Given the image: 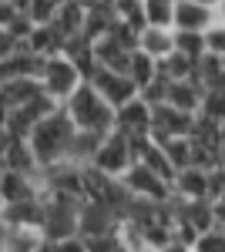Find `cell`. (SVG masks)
Here are the masks:
<instances>
[{"mask_svg":"<svg viewBox=\"0 0 225 252\" xmlns=\"http://www.w3.org/2000/svg\"><path fill=\"white\" fill-rule=\"evenodd\" d=\"M74 121L67 118L64 108H54L47 118H40L37 125L31 128V148H34V155H37V165L40 168H47V165H54V161H64L67 152H71V141H74Z\"/></svg>","mask_w":225,"mask_h":252,"instance_id":"1","label":"cell"},{"mask_svg":"<svg viewBox=\"0 0 225 252\" xmlns=\"http://www.w3.org/2000/svg\"><path fill=\"white\" fill-rule=\"evenodd\" d=\"M67 118L74 121L77 131H91V135H108L114 128V108L104 101V97L94 91L91 84L84 81L81 88H77L74 94L67 97L64 104H61Z\"/></svg>","mask_w":225,"mask_h":252,"instance_id":"2","label":"cell"},{"mask_svg":"<svg viewBox=\"0 0 225 252\" xmlns=\"http://www.w3.org/2000/svg\"><path fill=\"white\" fill-rule=\"evenodd\" d=\"M37 78H40L44 94L54 97L57 104H64V101H67V97H71L77 88L84 84V74L74 67V61L67 58L64 51H61V54H51V58H44Z\"/></svg>","mask_w":225,"mask_h":252,"instance_id":"3","label":"cell"},{"mask_svg":"<svg viewBox=\"0 0 225 252\" xmlns=\"http://www.w3.org/2000/svg\"><path fill=\"white\" fill-rule=\"evenodd\" d=\"M131 161H134L131 138L125 135V131H118V128H111L108 135L97 141V148H94V155H91L88 165H94L97 172L111 175V178H121V175L128 172Z\"/></svg>","mask_w":225,"mask_h":252,"instance_id":"4","label":"cell"},{"mask_svg":"<svg viewBox=\"0 0 225 252\" xmlns=\"http://www.w3.org/2000/svg\"><path fill=\"white\" fill-rule=\"evenodd\" d=\"M121 185L128 189L131 198H148V202H168L171 198V182L151 172L145 161H131L128 172L121 175Z\"/></svg>","mask_w":225,"mask_h":252,"instance_id":"5","label":"cell"},{"mask_svg":"<svg viewBox=\"0 0 225 252\" xmlns=\"http://www.w3.org/2000/svg\"><path fill=\"white\" fill-rule=\"evenodd\" d=\"M88 84H91V88L104 97L111 108H121L125 101H131V97L138 94L134 81L128 78L125 71H111V67H94L91 78H88Z\"/></svg>","mask_w":225,"mask_h":252,"instance_id":"6","label":"cell"},{"mask_svg":"<svg viewBox=\"0 0 225 252\" xmlns=\"http://www.w3.org/2000/svg\"><path fill=\"white\" fill-rule=\"evenodd\" d=\"M114 128L125 131L128 138H145L151 135V104L141 94L125 101L121 108H114Z\"/></svg>","mask_w":225,"mask_h":252,"instance_id":"7","label":"cell"},{"mask_svg":"<svg viewBox=\"0 0 225 252\" xmlns=\"http://www.w3.org/2000/svg\"><path fill=\"white\" fill-rule=\"evenodd\" d=\"M195 125V115L188 111H178L171 104H151V138L155 141H165V138H175V135H188Z\"/></svg>","mask_w":225,"mask_h":252,"instance_id":"8","label":"cell"},{"mask_svg":"<svg viewBox=\"0 0 225 252\" xmlns=\"http://www.w3.org/2000/svg\"><path fill=\"white\" fill-rule=\"evenodd\" d=\"M44 195V182L40 172H14V168H3L0 175V202H24V198H40Z\"/></svg>","mask_w":225,"mask_h":252,"instance_id":"9","label":"cell"},{"mask_svg":"<svg viewBox=\"0 0 225 252\" xmlns=\"http://www.w3.org/2000/svg\"><path fill=\"white\" fill-rule=\"evenodd\" d=\"M171 198H178V202L208 198V168H198V165L178 168L171 178Z\"/></svg>","mask_w":225,"mask_h":252,"instance_id":"10","label":"cell"},{"mask_svg":"<svg viewBox=\"0 0 225 252\" xmlns=\"http://www.w3.org/2000/svg\"><path fill=\"white\" fill-rule=\"evenodd\" d=\"M44 229L37 225H3L0 222V246L3 252H40L44 249Z\"/></svg>","mask_w":225,"mask_h":252,"instance_id":"11","label":"cell"},{"mask_svg":"<svg viewBox=\"0 0 225 252\" xmlns=\"http://www.w3.org/2000/svg\"><path fill=\"white\" fill-rule=\"evenodd\" d=\"M219 17L212 7L198 0H175V14H171V31H205L212 20Z\"/></svg>","mask_w":225,"mask_h":252,"instance_id":"12","label":"cell"},{"mask_svg":"<svg viewBox=\"0 0 225 252\" xmlns=\"http://www.w3.org/2000/svg\"><path fill=\"white\" fill-rule=\"evenodd\" d=\"M64 44H67V37L57 31L54 24H34V27H31V34L20 40V47H24V51H31V54H37V58L61 54V51H64Z\"/></svg>","mask_w":225,"mask_h":252,"instance_id":"13","label":"cell"},{"mask_svg":"<svg viewBox=\"0 0 225 252\" xmlns=\"http://www.w3.org/2000/svg\"><path fill=\"white\" fill-rule=\"evenodd\" d=\"M202 94H205V88H202V84H198L195 78L168 81V91H165V104L178 108V111H188V115H198V108H202Z\"/></svg>","mask_w":225,"mask_h":252,"instance_id":"14","label":"cell"},{"mask_svg":"<svg viewBox=\"0 0 225 252\" xmlns=\"http://www.w3.org/2000/svg\"><path fill=\"white\" fill-rule=\"evenodd\" d=\"M94 47V61L97 67H111V71H128V58H131V47H125L114 34H104V37L91 40Z\"/></svg>","mask_w":225,"mask_h":252,"instance_id":"15","label":"cell"},{"mask_svg":"<svg viewBox=\"0 0 225 252\" xmlns=\"http://www.w3.org/2000/svg\"><path fill=\"white\" fill-rule=\"evenodd\" d=\"M3 225H44V195L40 198H24V202H7L0 212Z\"/></svg>","mask_w":225,"mask_h":252,"instance_id":"16","label":"cell"},{"mask_svg":"<svg viewBox=\"0 0 225 252\" xmlns=\"http://www.w3.org/2000/svg\"><path fill=\"white\" fill-rule=\"evenodd\" d=\"M44 94L40 88V78H27V74H17V78H0V97L10 104V108H20L27 104L31 97Z\"/></svg>","mask_w":225,"mask_h":252,"instance_id":"17","label":"cell"},{"mask_svg":"<svg viewBox=\"0 0 225 252\" xmlns=\"http://www.w3.org/2000/svg\"><path fill=\"white\" fill-rule=\"evenodd\" d=\"M0 165L14 168V172H40L37 155H34V148H31L27 138H10L7 148H3V155H0Z\"/></svg>","mask_w":225,"mask_h":252,"instance_id":"18","label":"cell"},{"mask_svg":"<svg viewBox=\"0 0 225 252\" xmlns=\"http://www.w3.org/2000/svg\"><path fill=\"white\" fill-rule=\"evenodd\" d=\"M84 10H88V3H81V0H57V10L51 17V24L64 37H77L81 27H84Z\"/></svg>","mask_w":225,"mask_h":252,"instance_id":"19","label":"cell"},{"mask_svg":"<svg viewBox=\"0 0 225 252\" xmlns=\"http://www.w3.org/2000/svg\"><path fill=\"white\" fill-rule=\"evenodd\" d=\"M138 47L145 54H151L155 61H161L165 54L175 51V34H171V27H151V24H145L138 31Z\"/></svg>","mask_w":225,"mask_h":252,"instance_id":"20","label":"cell"},{"mask_svg":"<svg viewBox=\"0 0 225 252\" xmlns=\"http://www.w3.org/2000/svg\"><path fill=\"white\" fill-rule=\"evenodd\" d=\"M125 74H128V78L134 81V88L141 91V88H145L148 81L158 78V61L151 58V54H145L141 47H134L131 58H128V71H125Z\"/></svg>","mask_w":225,"mask_h":252,"instance_id":"21","label":"cell"},{"mask_svg":"<svg viewBox=\"0 0 225 252\" xmlns=\"http://www.w3.org/2000/svg\"><path fill=\"white\" fill-rule=\"evenodd\" d=\"M192 78L198 81L202 88H219V84H225V61L219 58V54H202V58L195 61V74Z\"/></svg>","mask_w":225,"mask_h":252,"instance_id":"22","label":"cell"},{"mask_svg":"<svg viewBox=\"0 0 225 252\" xmlns=\"http://www.w3.org/2000/svg\"><path fill=\"white\" fill-rule=\"evenodd\" d=\"M158 74L168 78V81H185V78L195 74V61L178 54V51H171V54H165V58L158 61Z\"/></svg>","mask_w":225,"mask_h":252,"instance_id":"23","label":"cell"},{"mask_svg":"<svg viewBox=\"0 0 225 252\" xmlns=\"http://www.w3.org/2000/svg\"><path fill=\"white\" fill-rule=\"evenodd\" d=\"M161 148H165V155H168L171 168L178 172V168H185L192 165V138L188 135H175V138H165V141H158Z\"/></svg>","mask_w":225,"mask_h":252,"instance_id":"24","label":"cell"},{"mask_svg":"<svg viewBox=\"0 0 225 252\" xmlns=\"http://www.w3.org/2000/svg\"><path fill=\"white\" fill-rule=\"evenodd\" d=\"M175 34V51L178 54H185V58L198 61L205 54V37H202V31H171Z\"/></svg>","mask_w":225,"mask_h":252,"instance_id":"25","label":"cell"},{"mask_svg":"<svg viewBox=\"0 0 225 252\" xmlns=\"http://www.w3.org/2000/svg\"><path fill=\"white\" fill-rule=\"evenodd\" d=\"M111 10L121 24H128L134 31L145 27V7H141V0H111Z\"/></svg>","mask_w":225,"mask_h":252,"instance_id":"26","label":"cell"},{"mask_svg":"<svg viewBox=\"0 0 225 252\" xmlns=\"http://www.w3.org/2000/svg\"><path fill=\"white\" fill-rule=\"evenodd\" d=\"M141 7H145V24H151V27H171L175 0H141Z\"/></svg>","mask_w":225,"mask_h":252,"instance_id":"27","label":"cell"},{"mask_svg":"<svg viewBox=\"0 0 225 252\" xmlns=\"http://www.w3.org/2000/svg\"><path fill=\"white\" fill-rule=\"evenodd\" d=\"M198 115L212 118V121H225V84H219V88H205Z\"/></svg>","mask_w":225,"mask_h":252,"instance_id":"28","label":"cell"},{"mask_svg":"<svg viewBox=\"0 0 225 252\" xmlns=\"http://www.w3.org/2000/svg\"><path fill=\"white\" fill-rule=\"evenodd\" d=\"M202 37H205V51L208 54H219V58H225V20H212L205 31H202Z\"/></svg>","mask_w":225,"mask_h":252,"instance_id":"29","label":"cell"},{"mask_svg":"<svg viewBox=\"0 0 225 252\" xmlns=\"http://www.w3.org/2000/svg\"><path fill=\"white\" fill-rule=\"evenodd\" d=\"M195 252H225V232L222 229H208V232H202L198 242H195Z\"/></svg>","mask_w":225,"mask_h":252,"instance_id":"30","label":"cell"},{"mask_svg":"<svg viewBox=\"0 0 225 252\" xmlns=\"http://www.w3.org/2000/svg\"><path fill=\"white\" fill-rule=\"evenodd\" d=\"M57 10V0H31V7H27V17L34 20V24H51Z\"/></svg>","mask_w":225,"mask_h":252,"instance_id":"31","label":"cell"},{"mask_svg":"<svg viewBox=\"0 0 225 252\" xmlns=\"http://www.w3.org/2000/svg\"><path fill=\"white\" fill-rule=\"evenodd\" d=\"M51 246H54V252H88V242H84L81 232L64 235V239H57V242H51Z\"/></svg>","mask_w":225,"mask_h":252,"instance_id":"32","label":"cell"},{"mask_svg":"<svg viewBox=\"0 0 225 252\" xmlns=\"http://www.w3.org/2000/svg\"><path fill=\"white\" fill-rule=\"evenodd\" d=\"M20 51V40L7 31V27H0V61H7V58H14Z\"/></svg>","mask_w":225,"mask_h":252,"instance_id":"33","label":"cell"},{"mask_svg":"<svg viewBox=\"0 0 225 252\" xmlns=\"http://www.w3.org/2000/svg\"><path fill=\"white\" fill-rule=\"evenodd\" d=\"M20 10L14 7V0H0V27H10V20L17 17Z\"/></svg>","mask_w":225,"mask_h":252,"instance_id":"34","label":"cell"},{"mask_svg":"<svg viewBox=\"0 0 225 252\" xmlns=\"http://www.w3.org/2000/svg\"><path fill=\"white\" fill-rule=\"evenodd\" d=\"M155 252H195L192 246H185V242H178V239H168L161 249H155Z\"/></svg>","mask_w":225,"mask_h":252,"instance_id":"35","label":"cell"},{"mask_svg":"<svg viewBox=\"0 0 225 252\" xmlns=\"http://www.w3.org/2000/svg\"><path fill=\"white\" fill-rule=\"evenodd\" d=\"M7 115H10V104L0 97V128H7Z\"/></svg>","mask_w":225,"mask_h":252,"instance_id":"36","label":"cell"},{"mask_svg":"<svg viewBox=\"0 0 225 252\" xmlns=\"http://www.w3.org/2000/svg\"><path fill=\"white\" fill-rule=\"evenodd\" d=\"M198 3H205V7H212V10H215V14H219V7H222L225 0H198Z\"/></svg>","mask_w":225,"mask_h":252,"instance_id":"37","label":"cell"},{"mask_svg":"<svg viewBox=\"0 0 225 252\" xmlns=\"http://www.w3.org/2000/svg\"><path fill=\"white\" fill-rule=\"evenodd\" d=\"M7 141H10V135H7V131L0 128V155H3V148H7Z\"/></svg>","mask_w":225,"mask_h":252,"instance_id":"38","label":"cell"},{"mask_svg":"<svg viewBox=\"0 0 225 252\" xmlns=\"http://www.w3.org/2000/svg\"><path fill=\"white\" fill-rule=\"evenodd\" d=\"M40 252H54V246H51V242H44V249H40Z\"/></svg>","mask_w":225,"mask_h":252,"instance_id":"39","label":"cell"},{"mask_svg":"<svg viewBox=\"0 0 225 252\" xmlns=\"http://www.w3.org/2000/svg\"><path fill=\"white\" fill-rule=\"evenodd\" d=\"M219 20H225V3H222V7H219Z\"/></svg>","mask_w":225,"mask_h":252,"instance_id":"40","label":"cell"},{"mask_svg":"<svg viewBox=\"0 0 225 252\" xmlns=\"http://www.w3.org/2000/svg\"><path fill=\"white\" fill-rule=\"evenodd\" d=\"M0 212H3V202H0Z\"/></svg>","mask_w":225,"mask_h":252,"instance_id":"41","label":"cell"},{"mask_svg":"<svg viewBox=\"0 0 225 252\" xmlns=\"http://www.w3.org/2000/svg\"><path fill=\"white\" fill-rule=\"evenodd\" d=\"M0 175H3V165H0Z\"/></svg>","mask_w":225,"mask_h":252,"instance_id":"42","label":"cell"},{"mask_svg":"<svg viewBox=\"0 0 225 252\" xmlns=\"http://www.w3.org/2000/svg\"><path fill=\"white\" fill-rule=\"evenodd\" d=\"M0 252H3V246H0Z\"/></svg>","mask_w":225,"mask_h":252,"instance_id":"43","label":"cell"}]
</instances>
